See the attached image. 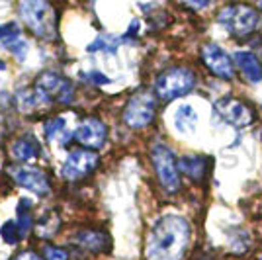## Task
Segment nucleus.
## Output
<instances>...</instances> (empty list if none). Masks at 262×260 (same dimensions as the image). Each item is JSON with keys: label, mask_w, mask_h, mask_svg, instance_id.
<instances>
[{"label": "nucleus", "mask_w": 262, "mask_h": 260, "mask_svg": "<svg viewBox=\"0 0 262 260\" xmlns=\"http://www.w3.org/2000/svg\"><path fill=\"white\" fill-rule=\"evenodd\" d=\"M237 233V237H233L229 241V249L235 252V254H245V252H249L251 249V237H249V233L245 231V229H239V231H235Z\"/></svg>", "instance_id": "aec40b11"}, {"label": "nucleus", "mask_w": 262, "mask_h": 260, "mask_svg": "<svg viewBox=\"0 0 262 260\" xmlns=\"http://www.w3.org/2000/svg\"><path fill=\"white\" fill-rule=\"evenodd\" d=\"M75 243L78 247L92 252H102L110 247V239L106 233H102L98 229H82L75 235Z\"/></svg>", "instance_id": "4468645a"}, {"label": "nucleus", "mask_w": 262, "mask_h": 260, "mask_svg": "<svg viewBox=\"0 0 262 260\" xmlns=\"http://www.w3.org/2000/svg\"><path fill=\"white\" fill-rule=\"evenodd\" d=\"M178 168L192 180H204L208 174V159L202 155H184L178 159Z\"/></svg>", "instance_id": "2eb2a0df"}, {"label": "nucleus", "mask_w": 262, "mask_h": 260, "mask_svg": "<svg viewBox=\"0 0 262 260\" xmlns=\"http://www.w3.org/2000/svg\"><path fill=\"white\" fill-rule=\"evenodd\" d=\"M59 225H61V219L57 215V211H47L39 217V221L35 225V233H37V237L49 239L59 231Z\"/></svg>", "instance_id": "f3484780"}, {"label": "nucleus", "mask_w": 262, "mask_h": 260, "mask_svg": "<svg viewBox=\"0 0 262 260\" xmlns=\"http://www.w3.org/2000/svg\"><path fill=\"white\" fill-rule=\"evenodd\" d=\"M155 110H157V104H155L153 94L139 92L131 98L123 110V123L133 129L147 127L155 119Z\"/></svg>", "instance_id": "0eeeda50"}, {"label": "nucleus", "mask_w": 262, "mask_h": 260, "mask_svg": "<svg viewBox=\"0 0 262 260\" xmlns=\"http://www.w3.org/2000/svg\"><path fill=\"white\" fill-rule=\"evenodd\" d=\"M63 129H65V119L63 118L49 119V121L45 123V135H47L49 139H55Z\"/></svg>", "instance_id": "4be33fe9"}, {"label": "nucleus", "mask_w": 262, "mask_h": 260, "mask_svg": "<svg viewBox=\"0 0 262 260\" xmlns=\"http://www.w3.org/2000/svg\"><path fill=\"white\" fill-rule=\"evenodd\" d=\"M256 260H262V254H260V256H258V258H256Z\"/></svg>", "instance_id": "c85d7f7f"}, {"label": "nucleus", "mask_w": 262, "mask_h": 260, "mask_svg": "<svg viewBox=\"0 0 262 260\" xmlns=\"http://www.w3.org/2000/svg\"><path fill=\"white\" fill-rule=\"evenodd\" d=\"M10 176L18 186H24L28 190H32L35 194L45 196L49 192V178L47 174L37 170V168H30V166H12Z\"/></svg>", "instance_id": "9d476101"}, {"label": "nucleus", "mask_w": 262, "mask_h": 260, "mask_svg": "<svg viewBox=\"0 0 262 260\" xmlns=\"http://www.w3.org/2000/svg\"><path fill=\"white\" fill-rule=\"evenodd\" d=\"M98 166V155L90 151H75L67 157L65 164H63V178L67 180H80L86 174H90Z\"/></svg>", "instance_id": "1a4fd4ad"}, {"label": "nucleus", "mask_w": 262, "mask_h": 260, "mask_svg": "<svg viewBox=\"0 0 262 260\" xmlns=\"http://www.w3.org/2000/svg\"><path fill=\"white\" fill-rule=\"evenodd\" d=\"M14 260H41V256L35 254V252H32V250H26V252H22V254H18Z\"/></svg>", "instance_id": "a878e982"}, {"label": "nucleus", "mask_w": 262, "mask_h": 260, "mask_svg": "<svg viewBox=\"0 0 262 260\" xmlns=\"http://www.w3.org/2000/svg\"><path fill=\"white\" fill-rule=\"evenodd\" d=\"M194 86H196V75L188 67L166 69L155 80V92L164 102H170V100L190 94L194 90Z\"/></svg>", "instance_id": "20e7f679"}, {"label": "nucleus", "mask_w": 262, "mask_h": 260, "mask_svg": "<svg viewBox=\"0 0 262 260\" xmlns=\"http://www.w3.org/2000/svg\"><path fill=\"white\" fill-rule=\"evenodd\" d=\"M106 137H108V129L96 118L84 119L75 131V139L88 149H102L106 143Z\"/></svg>", "instance_id": "9b49d317"}, {"label": "nucleus", "mask_w": 262, "mask_h": 260, "mask_svg": "<svg viewBox=\"0 0 262 260\" xmlns=\"http://www.w3.org/2000/svg\"><path fill=\"white\" fill-rule=\"evenodd\" d=\"M82 78H88V80H92L94 84H108V76L100 75L96 71H92V73H88V75H82Z\"/></svg>", "instance_id": "393cba45"}, {"label": "nucleus", "mask_w": 262, "mask_h": 260, "mask_svg": "<svg viewBox=\"0 0 262 260\" xmlns=\"http://www.w3.org/2000/svg\"><path fill=\"white\" fill-rule=\"evenodd\" d=\"M20 18L22 22L41 39H55L57 35V16L49 0H20Z\"/></svg>", "instance_id": "f03ea898"}, {"label": "nucleus", "mask_w": 262, "mask_h": 260, "mask_svg": "<svg viewBox=\"0 0 262 260\" xmlns=\"http://www.w3.org/2000/svg\"><path fill=\"white\" fill-rule=\"evenodd\" d=\"M0 235H2V239H4L8 245H18L20 239H24L22 233H20V227H18L14 221H6V223L2 225V229H0Z\"/></svg>", "instance_id": "412c9836"}, {"label": "nucleus", "mask_w": 262, "mask_h": 260, "mask_svg": "<svg viewBox=\"0 0 262 260\" xmlns=\"http://www.w3.org/2000/svg\"><path fill=\"white\" fill-rule=\"evenodd\" d=\"M151 159H153V166L157 178L166 192H178L180 188V168H178V161H176L174 153L170 151L166 145L157 143L151 149Z\"/></svg>", "instance_id": "39448f33"}, {"label": "nucleus", "mask_w": 262, "mask_h": 260, "mask_svg": "<svg viewBox=\"0 0 262 260\" xmlns=\"http://www.w3.org/2000/svg\"><path fill=\"white\" fill-rule=\"evenodd\" d=\"M215 20L221 28H225V32H229L235 37H245L252 33L258 24H260V14L258 10L251 6V4H245V2H231L227 6H223L217 12Z\"/></svg>", "instance_id": "7ed1b4c3"}, {"label": "nucleus", "mask_w": 262, "mask_h": 260, "mask_svg": "<svg viewBox=\"0 0 262 260\" xmlns=\"http://www.w3.org/2000/svg\"><path fill=\"white\" fill-rule=\"evenodd\" d=\"M233 59L249 82H262V63L256 55L251 51H237L233 55Z\"/></svg>", "instance_id": "ddd939ff"}, {"label": "nucleus", "mask_w": 262, "mask_h": 260, "mask_svg": "<svg viewBox=\"0 0 262 260\" xmlns=\"http://www.w3.org/2000/svg\"><path fill=\"white\" fill-rule=\"evenodd\" d=\"M10 155L16 161H32L35 157H39V143L33 139L32 135H22L18 139H14L10 145Z\"/></svg>", "instance_id": "dca6fc26"}, {"label": "nucleus", "mask_w": 262, "mask_h": 260, "mask_svg": "<svg viewBox=\"0 0 262 260\" xmlns=\"http://www.w3.org/2000/svg\"><path fill=\"white\" fill-rule=\"evenodd\" d=\"M30 207H32V202H30V200H22V202L18 204V227H20L22 237H26V235L30 233V229L33 227V217H32Z\"/></svg>", "instance_id": "6ab92c4d"}, {"label": "nucleus", "mask_w": 262, "mask_h": 260, "mask_svg": "<svg viewBox=\"0 0 262 260\" xmlns=\"http://www.w3.org/2000/svg\"><path fill=\"white\" fill-rule=\"evenodd\" d=\"M200 57H202L204 65L208 67L211 75H215L217 78H223V80H233L235 78L233 59L221 45L213 44V41L204 44L202 49H200Z\"/></svg>", "instance_id": "6e6552de"}, {"label": "nucleus", "mask_w": 262, "mask_h": 260, "mask_svg": "<svg viewBox=\"0 0 262 260\" xmlns=\"http://www.w3.org/2000/svg\"><path fill=\"white\" fill-rule=\"evenodd\" d=\"M45 260H69V254L59 247H45Z\"/></svg>", "instance_id": "5701e85b"}, {"label": "nucleus", "mask_w": 262, "mask_h": 260, "mask_svg": "<svg viewBox=\"0 0 262 260\" xmlns=\"http://www.w3.org/2000/svg\"><path fill=\"white\" fill-rule=\"evenodd\" d=\"M215 110L221 118L225 119L227 123L235 125V127H243V125H249L252 121V114L249 106H245L239 100H219L215 104Z\"/></svg>", "instance_id": "f8f14e48"}, {"label": "nucleus", "mask_w": 262, "mask_h": 260, "mask_svg": "<svg viewBox=\"0 0 262 260\" xmlns=\"http://www.w3.org/2000/svg\"><path fill=\"white\" fill-rule=\"evenodd\" d=\"M200 260H209V258H200Z\"/></svg>", "instance_id": "c756f323"}, {"label": "nucleus", "mask_w": 262, "mask_h": 260, "mask_svg": "<svg viewBox=\"0 0 262 260\" xmlns=\"http://www.w3.org/2000/svg\"><path fill=\"white\" fill-rule=\"evenodd\" d=\"M184 6H188L190 10H204L211 4V0H180Z\"/></svg>", "instance_id": "b1692460"}, {"label": "nucleus", "mask_w": 262, "mask_h": 260, "mask_svg": "<svg viewBox=\"0 0 262 260\" xmlns=\"http://www.w3.org/2000/svg\"><path fill=\"white\" fill-rule=\"evenodd\" d=\"M190 223L178 213L163 215L147 235L145 258L147 260H182L190 245Z\"/></svg>", "instance_id": "f257e3e1"}, {"label": "nucleus", "mask_w": 262, "mask_h": 260, "mask_svg": "<svg viewBox=\"0 0 262 260\" xmlns=\"http://www.w3.org/2000/svg\"><path fill=\"white\" fill-rule=\"evenodd\" d=\"M254 2H256V6H258V8L262 10V0H254Z\"/></svg>", "instance_id": "cd10ccee"}, {"label": "nucleus", "mask_w": 262, "mask_h": 260, "mask_svg": "<svg viewBox=\"0 0 262 260\" xmlns=\"http://www.w3.org/2000/svg\"><path fill=\"white\" fill-rule=\"evenodd\" d=\"M196 121H198V114L194 112V108H190V106H180V108L176 110L174 125L178 131H182V133L194 131Z\"/></svg>", "instance_id": "a211bd4d"}, {"label": "nucleus", "mask_w": 262, "mask_h": 260, "mask_svg": "<svg viewBox=\"0 0 262 260\" xmlns=\"http://www.w3.org/2000/svg\"><path fill=\"white\" fill-rule=\"evenodd\" d=\"M35 98L37 102H59V104H71L75 98L73 84L59 76L57 73H43L35 80Z\"/></svg>", "instance_id": "423d86ee"}, {"label": "nucleus", "mask_w": 262, "mask_h": 260, "mask_svg": "<svg viewBox=\"0 0 262 260\" xmlns=\"http://www.w3.org/2000/svg\"><path fill=\"white\" fill-rule=\"evenodd\" d=\"M10 33H18V32H16V26H14V24H8V26H0V39H2V37H8Z\"/></svg>", "instance_id": "bb28decb"}]
</instances>
